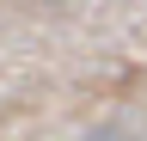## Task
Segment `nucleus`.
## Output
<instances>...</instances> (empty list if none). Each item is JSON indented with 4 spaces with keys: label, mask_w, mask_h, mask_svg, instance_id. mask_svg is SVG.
<instances>
[{
    "label": "nucleus",
    "mask_w": 147,
    "mask_h": 141,
    "mask_svg": "<svg viewBox=\"0 0 147 141\" xmlns=\"http://www.w3.org/2000/svg\"><path fill=\"white\" fill-rule=\"evenodd\" d=\"M80 141H135V135H123V129H92V135H80Z\"/></svg>",
    "instance_id": "1"
}]
</instances>
